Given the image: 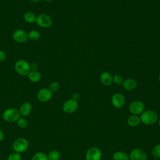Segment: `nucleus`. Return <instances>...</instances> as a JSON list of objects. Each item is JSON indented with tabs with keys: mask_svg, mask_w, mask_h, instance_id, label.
Returning a JSON list of instances; mask_svg holds the SVG:
<instances>
[{
	"mask_svg": "<svg viewBox=\"0 0 160 160\" xmlns=\"http://www.w3.org/2000/svg\"><path fill=\"white\" fill-rule=\"evenodd\" d=\"M140 119L141 122L145 125H152L158 121V116L152 110H146L141 114Z\"/></svg>",
	"mask_w": 160,
	"mask_h": 160,
	"instance_id": "obj_1",
	"label": "nucleus"
},
{
	"mask_svg": "<svg viewBox=\"0 0 160 160\" xmlns=\"http://www.w3.org/2000/svg\"><path fill=\"white\" fill-rule=\"evenodd\" d=\"M14 69L21 76H28L31 71L30 64L24 59H19L15 62Z\"/></svg>",
	"mask_w": 160,
	"mask_h": 160,
	"instance_id": "obj_2",
	"label": "nucleus"
},
{
	"mask_svg": "<svg viewBox=\"0 0 160 160\" xmlns=\"http://www.w3.org/2000/svg\"><path fill=\"white\" fill-rule=\"evenodd\" d=\"M20 118L19 110L14 108L6 109L2 113L3 119L8 122H13L17 121Z\"/></svg>",
	"mask_w": 160,
	"mask_h": 160,
	"instance_id": "obj_3",
	"label": "nucleus"
},
{
	"mask_svg": "<svg viewBox=\"0 0 160 160\" xmlns=\"http://www.w3.org/2000/svg\"><path fill=\"white\" fill-rule=\"evenodd\" d=\"M35 22L41 28H48L51 26L52 20L48 14L42 13L36 16Z\"/></svg>",
	"mask_w": 160,
	"mask_h": 160,
	"instance_id": "obj_4",
	"label": "nucleus"
},
{
	"mask_svg": "<svg viewBox=\"0 0 160 160\" xmlns=\"http://www.w3.org/2000/svg\"><path fill=\"white\" fill-rule=\"evenodd\" d=\"M28 141L24 138H19L16 139L12 144L14 151L19 154L25 152L28 149Z\"/></svg>",
	"mask_w": 160,
	"mask_h": 160,
	"instance_id": "obj_5",
	"label": "nucleus"
},
{
	"mask_svg": "<svg viewBox=\"0 0 160 160\" xmlns=\"http://www.w3.org/2000/svg\"><path fill=\"white\" fill-rule=\"evenodd\" d=\"M145 106L144 103L141 101H134L131 102L129 106L130 112L133 115L141 114L144 111Z\"/></svg>",
	"mask_w": 160,
	"mask_h": 160,
	"instance_id": "obj_6",
	"label": "nucleus"
},
{
	"mask_svg": "<svg viewBox=\"0 0 160 160\" xmlns=\"http://www.w3.org/2000/svg\"><path fill=\"white\" fill-rule=\"evenodd\" d=\"M52 97V92L47 88L40 89L37 92L38 99L42 102L49 101Z\"/></svg>",
	"mask_w": 160,
	"mask_h": 160,
	"instance_id": "obj_7",
	"label": "nucleus"
},
{
	"mask_svg": "<svg viewBox=\"0 0 160 160\" xmlns=\"http://www.w3.org/2000/svg\"><path fill=\"white\" fill-rule=\"evenodd\" d=\"M78 108V103L76 100L69 99L66 101L62 104V110L67 114H71L75 112Z\"/></svg>",
	"mask_w": 160,
	"mask_h": 160,
	"instance_id": "obj_8",
	"label": "nucleus"
},
{
	"mask_svg": "<svg viewBox=\"0 0 160 160\" xmlns=\"http://www.w3.org/2000/svg\"><path fill=\"white\" fill-rule=\"evenodd\" d=\"M12 39L18 43L25 42L28 39V32L22 29H18L12 33Z\"/></svg>",
	"mask_w": 160,
	"mask_h": 160,
	"instance_id": "obj_9",
	"label": "nucleus"
},
{
	"mask_svg": "<svg viewBox=\"0 0 160 160\" xmlns=\"http://www.w3.org/2000/svg\"><path fill=\"white\" fill-rule=\"evenodd\" d=\"M101 156V151L96 147H92L87 151L86 160H100Z\"/></svg>",
	"mask_w": 160,
	"mask_h": 160,
	"instance_id": "obj_10",
	"label": "nucleus"
},
{
	"mask_svg": "<svg viewBox=\"0 0 160 160\" xmlns=\"http://www.w3.org/2000/svg\"><path fill=\"white\" fill-rule=\"evenodd\" d=\"M129 159L130 160H146L147 154L143 149L136 148L131 151Z\"/></svg>",
	"mask_w": 160,
	"mask_h": 160,
	"instance_id": "obj_11",
	"label": "nucleus"
},
{
	"mask_svg": "<svg viewBox=\"0 0 160 160\" xmlns=\"http://www.w3.org/2000/svg\"><path fill=\"white\" fill-rule=\"evenodd\" d=\"M111 103L116 108H121L125 103V98L124 96L119 93H114L111 97Z\"/></svg>",
	"mask_w": 160,
	"mask_h": 160,
	"instance_id": "obj_12",
	"label": "nucleus"
},
{
	"mask_svg": "<svg viewBox=\"0 0 160 160\" xmlns=\"http://www.w3.org/2000/svg\"><path fill=\"white\" fill-rule=\"evenodd\" d=\"M100 81L105 86H109L112 83V76L108 71L102 72L100 75Z\"/></svg>",
	"mask_w": 160,
	"mask_h": 160,
	"instance_id": "obj_13",
	"label": "nucleus"
},
{
	"mask_svg": "<svg viewBox=\"0 0 160 160\" xmlns=\"http://www.w3.org/2000/svg\"><path fill=\"white\" fill-rule=\"evenodd\" d=\"M32 111V105L29 102H23L19 107V113L23 117H26L29 116Z\"/></svg>",
	"mask_w": 160,
	"mask_h": 160,
	"instance_id": "obj_14",
	"label": "nucleus"
},
{
	"mask_svg": "<svg viewBox=\"0 0 160 160\" xmlns=\"http://www.w3.org/2000/svg\"><path fill=\"white\" fill-rule=\"evenodd\" d=\"M122 86L124 89L128 91H132L136 88L138 86V83L135 79H131V78H128L123 81L122 83Z\"/></svg>",
	"mask_w": 160,
	"mask_h": 160,
	"instance_id": "obj_15",
	"label": "nucleus"
},
{
	"mask_svg": "<svg viewBox=\"0 0 160 160\" xmlns=\"http://www.w3.org/2000/svg\"><path fill=\"white\" fill-rule=\"evenodd\" d=\"M28 79L32 82H38L41 78V75L38 70H31L28 74Z\"/></svg>",
	"mask_w": 160,
	"mask_h": 160,
	"instance_id": "obj_16",
	"label": "nucleus"
},
{
	"mask_svg": "<svg viewBox=\"0 0 160 160\" xmlns=\"http://www.w3.org/2000/svg\"><path fill=\"white\" fill-rule=\"evenodd\" d=\"M24 20L29 24H32L36 22V14L32 11H26L23 16Z\"/></svg>",
	"mask_w": 160,
	"mask_h": 160,
	"instance_id": "obj_17",
	"label": "nucleus"
},
{
	"mask_svg": "<svg viewBox=\"0 0 160 160\" xmlns=\"http://www.w3.org/2000/svg\"><path fill=\"white\" fill-rule=\"evenodd\" d=\"M128 124L131 127H135L141 122L140 117L137 115H132L128 119Z\"/></svg>",
	"mask_w": 160,
	"mask_h": 160,
	"instance_id": "obj_18",
	"label": "nucleus"
},
{
	"mask_svg": "<svg viewBox=\"0 0 160 160\" xmlns=\"http://www.w3.org/2000/svg\"><path fill=\"white\" fill-rule=\"evenodd\" d=\"M113 160H129L128 154L122 151H116L112 155Z\"/></svg>",
	"mask_w": 160,
	"mask_h": 160,
	"instance_id": "obj_19",
	"label": "nucleus"
},
{
	"mask_svg": "<svg viewBox=\"0 0 160 160\" xmlns=\"http://www.w3.org/2000/svg\"><path fill=\"white\" fill-rule=\"evenodd\" d=\"M28 39H31V41H38L41 36L39 32L37 30H31L28 32Z\"/></svg>",
	"mask_w": 160,
	"mask_h": 160,
	"instance_id": "obj_20",
	"label": "nucleus"
},
{
	"mask_svg": "<svg viewBox=\"0 0 160 160\" xmlns=\"http://www.w3.org/2000/svg\"><path fill=\"white\" fill-rule=\"evenodd\" d=\"M48 160H59L61 156L60 152L56 150H52L47 155Z\"/></svg>",
	"mask_w": 160,
	"mask_h": 160,
	"instance_id": "obj_21",
	"label": "nucleus"
},
{
	"mask_svg": "<svg viewBox=\"0 0 160 160\" xmlns=\"http://www.w3.org/2000/svg\"><path fill=\"white\" fill-rule=\"evenodd\" d=\"M31 160H48L47 155L42 152H39L34 154Z\"/></svg>",
	"mask_w": 160,
	"mask_h": 160,
	"instance_id": "obj_22",
	"label": "nucleus"
},
{
	"mask_svg": "<svg viewBox=\"0 0 160 160\" xmlns=\"http://www.w3.org/2000/svg\"><path fill=\"white\" fill-rule=\"evenodd\" d=\"M152 154L156 158H160V144H156L153 147Z\"/></svg>",
	"mask_w": 160,
	"mask_h": 160,
	"instance_id": "obj_23",
	"label": "nucleus"
},
{
	"mask_svg": "<svg viewBox=\"0 0 160 160\" xmlns=\"http://www.w3.org/2000/svg\"><path fill=\"white\" fill-rule=\"evenodd\" d=\"M16 122H17V124H18V127H19L20 128H22V129L26 128L28 124L27 120L24 118H19Z\"/></svg>",
	"mask_w": 160,
	"mask_h": 160,
	"instance_id": "obj_24",
	"label": "nucleus"
},
{
	"mask_svg": "<svg viewBox=\"0 0 160 160\" xmlns=\"http://www.w3.org/2000/svg\"><path fill=\"white\" fill-rule=\"evenodd\" d=\"M123 81L124 80H123L121 74H114L112 76V82L116 84H118V85L122 84Z\"/></svg>",
	"mask_w": 160,
	"mask_h": 160,
	"instance_id": "obj_25",
	"label": "nucleus"
},
{
	"mask_svg": "<svg viewBox=\"0 0 160 160\" xmlns=\"http://www.w3.org/2000/svg\"><path fill=\"white\" fill-rule=\"evenodd\" d=\"M59 88H60V84H59V83L58 81H53V82H52L50 84L49 87V89L52 92L58 91L59 89Z\"/></svg>",
	"mask_w": 160,
	"mask_h": 160,
	"instance_id": "obj_26",
	"label": "nucleus"
},
{
	"mask_svg": "<svg viewBox=\"0 0 160 160\" xmlns=\"http://www.w3.org/2000/svg\"><path fill=\"white\" fill-rule=\"evenodd\" d=\"M21 154L16 152L11 153L8 157V160H21Z\"/></svg>",
	"mask_w": 160,
	"mask_h": 160,
	"instance_id": "obj_27",
	"label": "nucleus"
},
{
	"mask_svg": "<svg viewBox=\"0 0 160 160\" xmlns=\"http://www.w3.org/2000/svg\"><path fill=\"white\" fill-rule=\"evenodd\" d=\"M6 57V55L5 52L4 51L0 49V62L5 60Z\"/></svg>",
	"mask_w": 160,
	"mask_h": 160,
	"instance_id": "obj_28",
	"label": "nucleus"
},
{
	"mask_svg": "<svg viewBox=\"0 0 160 160\" xmlns=\"http://www.w3.org/2000/svg\"><path fill=\"white\" fill-rule=\"evenodd\" d=\"M38 66L35 62H32L30 64V69L31 70H38Z\"/></svg>",
	"mask_w": 160,
	"mask_h": 160,
	"instance_id": "obj_29",
	"label": "nucleus"
},
{
	"mask_svg": "<svg viewBox=\"0 0 160 160\" xmlns=\"http://www.w3.org/2000/svg\"><path fill=\"white\" fill-rule=\"evenodd\" d=\"M79 94L78 93L74 92V93L72 94V99H73L77 101L78 99H79Z\"/></svg>",
	"mask_w": 160,
	"mask_h": 160,
	"instance_id": "obj_30",
	"label": "nucleus"
},
{
	"mask_svg": "<svg viewBox=\"0 0 160 160\" xmlns=\"http://www.w3.org/2000/svg\"><path fill=\"white\" fill-rule=\"evenodd\" d=\"M4 138V134L3 131L0 129V142L3 140Z\"/></svg>",
	"mask_w": 160,
	"mask_h": 160,
	"instance_id": "obj_31",
	"label": "nucleus"
},
{
	"mask_svg": "<svg viewBox=\"0 0 160 160\" xmlns=\"http://www.w3.org/2000/svg\"><path fill=\"white\" fill-rule=\"evenodd\" d=\"M29 1H32V2H37V1H40V0H29Z\"/></svg>",
	"mask_w": 160,
	"mask_h": 160,
	"instance_id": "obj_32",
	"label": "nucleus"
},
{
	"mask_svg": "<svg viewBox=\"0 0 160 160\" xmlns=\"http://www.w3.org/2000/svg\"><path fill=\"white\" fill-rule=\"evenodd\" d=\"M44 1H46V2H50V1H52V0H43Z\"/></svg>",
	"mask_w": 160,
	"mask_h": 160,
	"instance_id": "obj_33",
	"label": "nucleus"
},
{
	"mask_svg": "<svg viewBox=\"0 0 160 160\" xmlns=\"http://www.w3.org/2000/svg\"><path fill=\"white\" fill-rule=\"evenodd\" d=\"M158 124H159V126L160 127V118L158 119Z\"/></svg>",
	"mask_w": 160,
	"mask_h": 160,
	"instance_id": "obj_34",
	"label": "nucleus"
},
{
	"mask_svg": "<svg viewBox=\"0 0 160 160\" xmlns=\"http://www.w3.org/2000/svg\"><path fill=\"white\" fill-rule=\"evenodd\" d=\"M158 80H159V82H160V74H159V75L158 76Z\"/></svg>",
	"mask_w": 160,
	"mask_h": 160,
	"instance_id": "obj_35",
	"label": "nucleus"
}]
</instances>
